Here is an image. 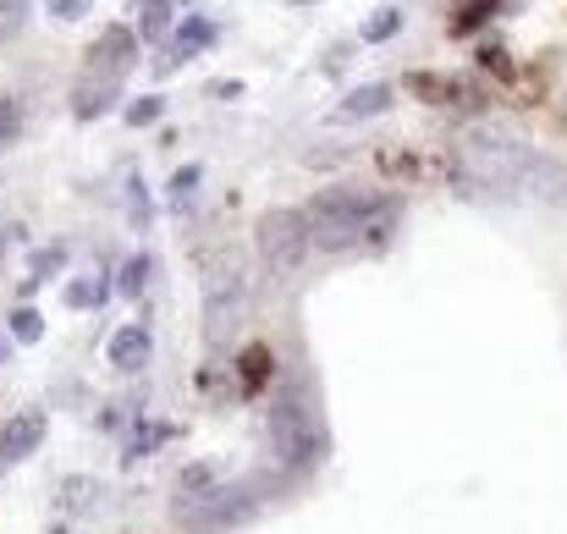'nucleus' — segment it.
I'll use <instances>...</instances> for the list:
<instances>
[{
    "label": "nucleus",
    "instance_id": "423d86ee",
    "mask_svg": "<svg viewBox=\"0 0 567 534\" xmlns=\"http://www.w3.org/2000/svg\"><path fill=\"white\" fill-rule=\"evenodd\" d=\"M243 314H248V287L237 276L226 281H210L204 292V309H199V325H204V342L210 347H232L237 331H243Z\"/></svg>",
    "mask_w": 567,
    "mask_h": 534
},
{
    "label": "nucleus",
    "instance_id": "7ed1b4c3",
    "mask_svg": "<svg viewBox=\"0 0 567 534\" xmlns=\"http://www.w3.org/2000/svg\"><path fill=\"white\" fill-rule=\"evenodd\" d=\"M133 67H138V34L127 23H111L89 45V56H84V73H78V89H73V111L84 122L105 116L116 105V94H122V84H127Z\"/></svg>",
    "mask_w": 567,
    "mask_h": 534
},
{
    "label": "nucleus",
    "instance_id": "9b49d317",
    "mask_svg": "<svg viewBox=\"0 0 567 534\" xmlns=\"http://www.w3.org/2000/svg\"><path fill=\"white\" fill-rule=\"evenodd\" d=\"M177 7H182V0H144V40L149 45H166V29H171V18H177Z\"/></svg>",
    "mask_w": 567,
    "mask_h": 534
},
{
    "label": "nucleus",
    "instance_id": "f03ea898",
    "mask_svg": "<svg viewBox=\"0 0 567 534\" xmlns=\"http://www.w3.org/2000/svg\"><path fill=\"white\" fill-rule=\"evenodd\" d=\"M303 215H309V237H314V248H325V254H347V248H358V243L375 237V221H380V215H397V199H386V193H375V188L336 182V188L314 193Z\"/></svg>",
    "mask_w": 567,
    "mask_h": 534
},
{
    "label": "nucleus",
    "instance_id": "2eb2a0df",
    "mask_svg": "<svg viewBox=\"0 0 567 534\" xmlns=\"http://www.w3.org/2000/svg\"><path fill=\"white\" fill-rule=\"evenodd\" d=\"M149 270H155V259H149V254H133V259H127V270H122V281H116V287H122V292H127V298H138V292H144V281H149Z\"/></svg>",
    "mask_w": 567,
    "mask_h": 534
},
{
    "label": "nucleus",
    "instance_id": "4468645a",
    "mask_svg": "<svg viewBox=\"0 0 567 534\" xmlns=\"http://www.w3.org/2000/svg\"><path fill=\"white\" fill-rule=\"evenodd\" d=\"M127 215H133V226H149V221H155V210H149V188H144V177H127Z\"/></svg>",
    "mask_w": 567,
    "mask_h": 534
},
{
    "label": "nucleus",
    "instance_id": "1a4fd4ad",
    "mask_svg": "<svg viewBox=\"0 0 567 534\" xmlns=\"http://www.w3.org/2000/svg\"><path fill=\"white\" fill-rule=\"evenodd\" d=\"M111 364L122 369V375H138L144 364H149V353H155V336L144 331V325H122V331H111Z\"/></svg>",
    "mask_w": 567,
    "mask_h": 534
},
{
    "label": "nucleus",
    "instance_id": "412c9836",
    "mask_svg": "<svg viewBox=\"0 0 567 534\" xmlns=\"http://www.w3.org/2000/svg\"><path fill=\"white\" fill-rule=\"evenodd\" d=\"M89 7H94V0H45V12H51L56 23H78Z\"/></svg>",
    "mask_w": 567,
    "mask_h": 534
},
{
    "label": "nucleus",
    "instance_id": "6ab92c4d",
    "mask_svg": "<svg viewBox=\"0 0 567 534\" xmlns=\"http://www.w3.org/2000/svg\"><path fill=\"white\" fill-rule=\"evenodd\" d=\"M160 111H166V100H160V94H149V100H133V105H127V122H133V127H149Z\"/></svg>",
    "mask_w": 567,
    "mask_h": 534
},
{
    "label": "nucleus",
    "instance_id": "0eeeda50",
    "mask_svg": "<svg viewBox=\"0 0 567 534\" xmlns=\"http://www.w3.org/2000/svg\"><path fill=\"white\" fill-rule=\"evenodd\" d=\"M40 441H45V413H40V408L18 413L7 430H0V474L18 468L23 457H34V452H40Z\"/></svg>",
    "mask_w": 567,
    "mask_h": 534
},
{
    "label": "nucleus",
    "instance_id": "6e6552de",
    "mask_svg": "<svg viewBox=\"0 0 567 534\" xmlns=\"http://www.w3.org/2000/svg\"><path fill=\"white\" fill-rule=\"evenodd\" d=\"M215 45V23L210 18H188L182 29H177V40H171V51L160 56V73H171V67H182V62H193V56H204Z\"/></svg>",
    "mask_w": 567,
    "mask_h": 534
},
{
    "label": "nucleus",
    "instance_id": "39448f33",
    "mask_svg": "<svg viewBox=\"0 0 567 534\" xmlns=\"http://www.w3.org/2000/svg\"><path fill=\"white\" fill-rule=\"evenodd\" d=\"M254 243H259V259H265L270 270H298L303 254L314 248L309 215H303V210H265L259 226H254Z\"/></svg>",
    "mask_w": 567,
    "mask_h": 534
},
{
    "label": "nucleus",
    "instance_id": "9d476101",
    "mask_svg": "<svg viewBox=\"0 0 567 534\" xmlns=\"http://www.w3.org/2000/svg\"><path fill=\"white\" fill-rule=\"evenodd\" d=\"M391 84H364V89H353L342 105H336V122H369V116H380V111H391Z\"/></svg>",
    "mask_w": 567,
    "mask_h": 534
},
{
    "label": "nucleus",
    "instance_id": "f257e3e1",
    "mask_svg": "<svg viewBox=\"0 0 567 534\" xmlns=\"http://www.w3.org/2000/svg\"><path fill=\"white\" fill-rule=\"evenodd\" d=\"M457 160L474 182L507 193V199H534L551 210H567V166L529 149L523 138L507 133H463L457 138Z\"/></svg>",
    "mask_w": 567,
    "mask_h": 534
},
{
    "label": "nucleus",
    "instance_id": "4be33fe9",
    "mask_svg": "<svg viewBox=\"0 0 567 534\" xmlns=\"http://www.w3.org/2000/svg\"><path fill=\"white\" fill-rule=\"evenodd\" d=\"M62 259H67L62 248H45V254H34V281H45V276H56V270H62Z\"/></svg>",
    "mask_w": 567,
    "mask_h": 534
},
{
    "label": "nucleus",
    "instance_id": "aec40b11",
    "mask_svg": "<svg viewBox=\"0 0 567 534\" xmlns=\"http://www.w3.org/2000/svg\"><path fill=\"white\" fill-rule=\"evenodd\" d=\"M12 331H18V342H40V336H45V320H40L34 309H18V314H12Z\"/></svg>",
    "mask_w": 567,
    "mask_h": 534
},
{
    "label": "nucleus",
    "instance_id": "ddd939ff",
    "mask_svg": "<svg viewBox=\"0 0 567 534\" xmlns=\"http://www.w3.org/2000/svg\"><path fill=\"white\" fill-rule=\"evenodd\" d=\"M34 18V0H0V40H12Z\"/></svg>",
    "mask_w": 567,
    "mask_h": 534
},
{
    "label": "nucleus",
    "instance_id": "20e7f679",
    "mask_svg": "<svg viewBox=\"0 0 567 534\" xmlns=\"http://www.w3.org/2000/svg\"><path fill=\"white\" fill-rule=\"evenodd\" d=\"M325 446H331V435L320 424V408L309 397H298V391H281L270 402V457H276V468L281 474H303V468H314L325 457Z\"/></svg>",
    "mask_w": 567,
    "mask_h": 534
},
{
    "label": "nucleus",
    "instance_id": "f3484780",
    "mask_svg": "<svg viewBox=\"0 0 567 534\" xmlns=\"http://www.w3.org/2000/svg\"><path fill=\"white\" fill-rule=\"evenodd\" d=\"M397 29H402V12H380V18H369V23H364V40H369V45H380V40H391Z\"/></svg>",
    "mask_w": 567,
    "mask_h": 534
},
{
    "label": "nucleus",
    "instance_id": "a211bd4d",
    "mask_svg": "<svg viewBox=\"0 0 567 534\" xmlns=\"http://www.w3.org/2000/svg\"><path fill=\"white\" fill-rule=\"evenodd\" d=\"M193 188H199V166H182V171L171 177V204H177V210H188Z\"/></svg>",
    "mask_w": 567,
    "mask_h": 534
},
{
    "label": "nucleus",
    "instance_id": "dca6fc26",
    "mask_svg": "<svg viewBox=\"0 0 567 534\" xmlns=\"http://www.w3.org/2000/svg\"><path fill=\"white\" fill-rule=\"evenodd\" d=\"M100 298H105L100 281H67V309H94Z\"/></svg>",
    "mask_w": 567,
    "mask_h": 534
},
{
    "label": "nucleus",
    "instance_id": "f8f14e48",
    "mask_svg": "<svg viewBox=\"0 0 567 534\" xmlns=\"http://www.w3.org/2000/svg\"><path fill=\"white\" fill-rule=\"evenodd\" d=\"M18 138H23V111H18L12 94H0V155H7Z\"/></svg>",
    "mask_w": 567,
    "mask_h": 534
}]
</instances>
